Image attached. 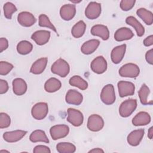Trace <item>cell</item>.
Instances as JSON below:
<instances>
[{"mask_svg":"<svg viewBox=\"0 0 153 153\" xmlns=\"http://www.w3.org/2000/svg\"><path fill=\"white\" fill-rule=\"evenodd\" d=\"M118 93L121 97H124L128 96H132L134 93L135 86L133 83L126 81H120L117 84Z\"/></svg>","mask_w":153,"mask_h":153,"instance_id":"9","label":"cell"},{"mask_svg":"<svg viewBox=\"0 0 153 153\" xmlns=\"http://www.w3.org/2000/svg\"><path fill=\"white\" fill-rule=\"evenodd\" d=\"M100 44V41L98 39H93L85 42L81 47V52L86 55L92 54L94 52Z\"/></svg>","mask_w":153,"mask_h":153,"instance_id":"23","label":"cell"},{"mask_svg":"<svg viewBox=\"0 0 153 153\" xmlns=\"http://www.w3.org/2000/svg\"><path fill=\"white\" fill-rule=\"evenodd\" d=\"M134 0H122L120 2V8L122 10L127 11L130 10L134 5Z\"/></svg>","mask_w":153,"mask_h":153,"instance_id":"38","label":"cell"},{"mask_svg":"<svg viewBox=\"0 0 153 153\" xmlns=\"http://www.w3.org/2000/svg\"><path fill=\"white\" fill-rule=\"evenodd\" d=\"M69 132V127L65 124H57L52 126L50 129V133L54 140L65 137Z\"/></svg>","mask_w":153,"mask_h":153,"instance_id":"6","label":"cell"},{"mask_svg":"<svg viewBox=\"0 0 153 153\" xmlns=\"http://www.w3.org/2000/svg\"><path fill=\"white\" fill-rule=\"evenodd\" d=\"M140 73L139 66L134 63H126L119 69V74L122 77L136 78Z\"/></svg>","mask_w":153,"mask_h":153,"instance_id":"3","label":"cell"},{"mask_svg":"<svg viewBox=\"0 0 153 153\" xmlns=\"http://www.w3.org/2000/svg\"><path fill=\"white\" fill-rule=\"evenodd\" d=\"M88 152H94V153H100V152H102V153H103L104 151L103 149H102L101 148H94V149L89 151Z\"/></svg>","mask_w":153,"mask_h":153,"instance_id":"44","label":"cell"},{"mask_svg":"<svg viewBox=\"0 0 153 153\" xmlns=\"http://www.w3.org/2000/svg\"><path fill=\"white\" fill-rule=\"evenodd\" d=\"M13 90L14 93L17 96L24 94L27 91V84L26 81L20 78H17L13 81Z\"/></svg>","mask_w":153,"mask_h":153,"instance_id":"21","label":"cell"},{"mask_svg":"<svg viewBox=\"0 0 153 153\" xmlns=\"http://www.w3.org/2000/svg\"><path fill=\"white\" fill-rule=\"evenodd\" d=\"M39 26L41 27H45L51 29L56 33H57L55 26L50 22L49 18L44 14H40L39 16Z\"/></svg>","mask_w":153,"mask_h":153,"instance_id":"34","label":"cell"},{"mask_svg":"<svg viewBox=\"0 0 153 153\" xmlns=\"http://www.w3.org/2000/svg\"><path fill=\"white\" fill-rule=\"evenodd\" d=\"M50 38V32L46 30H39L31 35V39L37 45H42L47 44Z\"/></svg>","mask_w":153,"mask_h":153,"instance_id":"12","label":"cell"},{"mask_svg":"<svg viewBox=\"0 0 153 153\" xmlns=\"http://www.w3.org/2000/svg\"><path fill=\"white\" fill-rule=\"evenodd\" d=\"M48 112V106L45 102L36 103L31 109V114L33 118L37 120H43Z\"/></svg>","mask_w":153,"mask_h":153,"instance_id":"5","label":"cell"},{"mask_svg":"<svg viewBox=\"0 0 153 153\" xmlns=\"http://www.w3.org/2000/svg\"><path fill=\"white\" fill-rule=\"evenodd\" d=\"M62 86L61 82L56 78H49L44 84V89L48 93H54L59 90Z\"/></svg>","mask_w":153,"mask_h":153,"instance_id":"26","label":"cell"},{"mask_svg":"<svg viewBox=\"0 0 153 153\" xmlns=\"http://www.w3.org/2000/svg\"><path fill=\"white\" fill-rule=\"evenodd\" d=\"M127 25L132 26L136 30L138 36H142L145 33V28L133 16H128L126 19Z\"/></svg>","mask_w":153,"mask_h":153,"instance_id":"25","label":"cell"},{"mask_svg":"<svg viewBox=\"0 0 153 153\" xmlns=\"http://www.w3.org/2000/svg\"><path fill=\"white\" fill-rule=\"evenodd\" d=\"M115 93L112 84H107L102 88L100 93V99L105 105H110L115 101Z\"/></svg>","mask_w":153,"mask_h":153,"instance_id":"4","label":"cell"},{"mask_svg":"<svg viewBox=\"0 0 153 153\" xmlns=\"http://www.w3.org/2000/svg\"><path fill=\"white\" fill-rule=\"evenodd\" d=\"M136 14L147 25H151L153 23L152 13L145 8H140L136 11Z\"/></svg>","mask_w":153,"mask_h":153,"instance_id":"27","label":"cell"},{"mask_svg":"<svg viewBox=\"0 0 153 153\" xmlns=\"http://www.w3.org/2000/svg\"><path fill=\"white\" fill-rule=\"evenodd\" d=\"M134 33L132 30L126 27H123L118 29L114 33V39L117 41H123L128 40L133 38Z\"/></svg>","mask_w":153,"mask_h":153,"instance_id":"22","label":"cell"},{"mask_svg":"<svg viewBox=\"0 0 153 153\" xmlns=\"http://www.w3.org/2000/svg\"><path fill=\"white\" fill-rule=\"evenodd\" d=\"M145 133L144 129L140 128L132 131L127 136V140L129 145L133 146H136L139 145Z\"/></svg>","mask_w":153,"mask_h":153,"instance_id":"17","label":"cell"},{"mask_svg":"<svg viewBox=\"0 0 153 153\" xmlns=\"http://www.w3.org/2000/svg\"><path fill=\"white\" fill-rule=\"evenodd\" d=\"M26 131L22 130L6 131L3 134V138L4 140L7 142L13 143L22 139L26 134Z\"/></svg>","mask_w":153,"mask_h":153,"instance_id":"16","label":"cell"},{"mask_svg":"<svg viewBox=\"0 0 153 153\" xmlns=\"http://www.w3.org/2000/svg\"><path fill=\"white\" fill-rule=\"evenodd\" d=\"M14 66L12 64L4 61L0 62V75H6L13 69Z\"/></svg>","mask_w":153,"mask_h":153,"instance_id":"36","label":"cell"},{"mask_svg":"<svg viewBox=\"0 0 153 153\" xmlns=\"http://www.w3.org/2000/svg\"><path fill=\"white\" fill-rule=\"evenodd\" d=\"M86 29V24L84 21L78 22L72 28L71 33L75 38H79L83 36Z\"/></svg>","mask_w":153,"mask_h":153,"instance_id":"29","label":"cell"},{"mask_svg":"<svg viewBox=\"0 0 153 153\" xmlns=\"http://www.w3.org/2000/svg\"><path fill=\"white\" fill-rule=\"evenodd\" d=\"M48 62L47 57H42L36 60L32 65L30 72L32 74L38 75L44 72Z\"/></svg>","mask_w":153,"mask_h":153,"instance_id":"24","label":"cell"},{"mask_svg":"<svg viewBox=\"0 0 153 153\" xmlns=\"http://www.w3.org/2000/svg\"><path fill=\"white\" fill-rule=\"evenodd\" d=\"M32 44L30 42L26 40H23L19 42L17 45V52L22 55H26L29 54L32 51Z\"/></svg>","mask_w":153,"mask_h":153,"instance_id":"33","label":"cell"},{"mask_svg":"<svg viewBox=\"0 0 153 153\" xmlns=\"http://www.w3.org/2000/svg\"><path fill=\"white\" fill-rule=\"evenodd\" d=\"M17 21L19 24L24 27H30L36 22L34 16L27 11H22L18 14Z\"/></svg>","mask_w":153,"mask_h":153,"instance_id":"13","label":"cell"},{"mask_svg":"<svg viewBox=\"0 0 153 153\" xmlns=\"http://www.w3.org/2000/svg\"><path fill=\"white\" fill-rule=\"evenodd\" d=\"M102 11L101 4L96 2H90L85 10V15L87 18L94 20L98 18Z\"/></svg>","mask_w":153,"mask_h":153,"instance_id":"10","label":"cell"},{"mask_svg":"<svg viewBox=\"0 0 153 153\" xmlns=\"http://www.w3.org/2000/svg\"><path fill=\"white\" fill-rule=\"evenodd\" d=\"M11 124V118L10 116L4 112L0 114V128H5L10 126Z\"/></svg>","mask_w":153,"mask_h":153,"instance_id":"37","label":"cell"},{"mask_svg":"<svg viewBox=\"0 0 153 153\" xmlns=\"http://www.w3.org/2000/svg\"><path fill=\"white\" fill-rule=\"evenodd\" d=\"M3 10L4 16L8 19H11L13 14L17 10L16 5L10 2H7L4 4Z\"/></svg>","mask_w":153,"mask_h":153,"instance_id":"35","label":"cell"},{"mask_svg":"<svg viewBox=\"0 0 153 153\" xmlns=\"http://www.w3.org/2000/svg\"><path fill=\"white\" fill-rule=\"evenodd\" d=\"M33 152L34 153H50L51 151L48 146L40 145L36 146L34 148Z\"/></svg>","mask_w":153,"mask_h":153,"instance_id":"39","label":"cell"},{"mask_svg":"<svg viewBox=\"0 0 153 153\" xmlns=\"http://www.w3.org/2000/svg\"><path fill=\"white\" fill-rule=\"evenodd\" d=\"M51 71L53 74L65 78L69 73L70 66L66 60L60 58L52 65Z\"/></svg>","mask_w":153,"mask_h":153,"instance_id":"1","label":"cell"},{"mask_svg":"<svg viewBox=\"0 0 153 153\" xmlns=\"http://www.w3.org/2000/svg\"><path fill=\"white\" fill-rule=\"evenodd\" d=\"M145 59L146 62L152 65L153 64V49H151L148 50L145 54Z\"/></svg>","mask_w":153,"mask_h":153,"instance_id":"42","label":"cell"},{"mask_svg":"<svg viewBox=\"0 0 153 153\" xmlns=\"http://www.w3.org/2000/svg\"><path fill=\"white\" fill-rule=\"evenodd\" d=\"M8 47V41L5 38H1L0 39V52L2 53L6 50Z\"/></svg>","mask_w":153,"mask_h":153,"instance_id":"41","label":"cell"},{"mask_svg":"<svg viewBox=\"0 0 153 153\" xmlns=\"http://www.w3.org/2000/svg\"><path fill=\"white\" fill-rule=\"evenodd\" d=\"M76 14V7L74 4H65L60 10V15L62 19L69 21L72 19Z\"/></svg>","mask_w":153,"mask_h":153,"instance_id":"14","label":"cell"},{"mask_svg":"<svg viewBox=\"0 0 153 153\" xmlns=\"http://www.w3.org/2000/svg\"><path fill=\"white\" fill-rule=\"evenodd\" d=\"M67 121L75 127L81 126L84 121V116L82 113L78 109L74 108H68Z\"/></svg>","mask_w":153,"mask_h":153,"instance_id":"7","label":"cell"},{"mask_svg":"<svg viewBox=\"0 0 153 153\" xmlns=\"http://www.w3.org/2000/svg\"><path fill=\"white\" fill-rule=\"evenodd\" d=\"M137 101L134 99H129L121 103L119 108V114L122 117H129L136 109Z\"/></svg>","mask_w":153,"mask_h":153,"instance_id":"2","label":"cell"},{"mask_svg":"<svg viewBox=\"0 0 153 153\" xmlns=\"http://www.w3.org/2000/svg\"><path fill=\"white\" fill-rule=\"evenodd\" d=\"M150 115L144 111H141L137 113L132 120V124L135 126H146L151 122Z\"/></svg>","mask_w":153,"mask_h":153,"instance_id":"20","label":"cell"},{"mask_svg":"<svg viewBox=\"0 0 153 153\" xmlns=\"http://www.w3.org/2000/svg\"><path fill=\"white\" fill-rule=\"evenodd\" d=\"M91 33L94 36L100 37L103 40H107L109 37V31L106 26L96 25L91 29Z\"/></svg>","mask_w":153,"mask_h":153,"instance_id":"19","label":"cell"},{"mask_svg":"<svg viewBox=\"0 0 153 153\" xmlns=\"http://www.w3.org/2000/svg\"><path fill=\"white\" fill-rule=\"evenodd\" d=\"M107 67V62L102 56L96 57L91 62L90 65V68L92 71L97 74H102L104 73L106 71Z\"/></svg>","mask_w":153,"mask_h":153,"instance_id":"11","label":"cell"},{"mask_svg":"<svg viewBox=\"0 0 153 153\" xmlns=\"http://www.w3.org/2000/svg\"><path fill=\"white\" fill-rule=\"evenodd\" d=\"M153 127H151L148 130V137H149V139H152V136H153Z\"/></svg>","mask_w":153,"mask_h":153,"instance_id":"45","label":"cell"},{"mask_svg":"<svg viewBox=\"0 0 153 153\" xmlns=\"http://www.w3.org/2000/svg\"><path fill=\"white\" fill-rule=\"evenodd\" d=\"M149 93L150 90L149 87L145 84H142L140 90L138 91V95L140 99V101L142 105H152V103L149 102L148 100V96L149 95Z\"/></svg>","mask_w":153,"mask_h":153,"instance_id":"31","label":"cell"},{"mask_svg":"<svg viewBox=\"0 0 153 153\" xmlns=\"http://www.w3.org/2000/svg\"><path fill=\"white\" fill-rule=\"evenodd\" d=\"M8 90V84L7 81L4 79H0V94L5 93Z\"/></svg>","mask_w":153,"mask_h":153,"instance_id":"40","label":"cell"},{"mask_svg":"<svg viewBox=\"0 0 153 153\" xmlns=\"http://www.w3.org/2000/svg\"><path fill=\"white\" fill-rule=\"evenodd\" d=\"M126 50V44H124L121 45L114 47L111 53L112 62L115 64H118L123 60Z\"/></svg>","mask_w":153,"mask_h":153,"instance_id":"18","label":"cell"},{"mask_svg":"<svg viewBox=\"0 0 153 153\" xmlns=\"http://www.w3.org/2000/svg\"><path fill=\"white\" fill-rule=\"evenodd\" d=\"M71 85L78 87L81 90H85L88 87L87 82L79 75H74L72 76L69 81Z\"/></svg>","mask_w":153,"mask_h":153,"instance_id":"30","label":"cell"},{"mask_svg":"<svg viewBox=\"0 0 153 153\" xmlns=\"http://www.w3.org/2000/svg\"><path fill=\"white\" fill-rule=\"evenodd\" d=\"M104 126V121L102 117L97 114L91 115L87 121V128L91 131H99Z\"/></svg>","mask_w":153,"mask_h":153,"instance_id":"8","label":"cell"},{"mask_svg":"<svg viewBox=\"0 0 153 153\" xmlns=\"http://www.w3.org/2000/svg\"><path fill=\"white\" fill-rule=\"evenodd\" d=\"M143 45L146 47H149L153 44V35H151L146 37L143 41Z\"/></svg>","mask_w":153,"mask_h":153,"instance_id":"43","label":"cell"},{"mask_svg":"<svg viewBox=\"0 0 153 153\" xmlns=\"http://www.w3.org/2000/svg\"><path fill=\"white\" fill-rule=\"evenodd\" d=\"M73 3H79L80 2H81V1H71Z\"/></svg>","mask_w":153,"mask_h":153,"instance_id":"46","label":"cell"},{"mask_svg":"<svg viewBox=\"0 0 153 153\" xmlns=\"http://www.w3.org/2000/svg\"><path fill=\"white\" fill-rule=\"evenodd\" d=\"M56 149L59 153H73L75 152L76 147L70 142H60L56 145Z\"/></svg>","mask_w":153,"mask_h":153,"instance_id":"32","label":"cell"},{"mask_svg":"<svg viewBox=\"0 0 153 153\" xmlns=\"http://www.w3.org/2000/svg\"><path fill=\"white\" fill-rule=\"evenodd\" d=\"M9 152V151H6V150H1V151H0V152L1 153H2V152Z\"/></svg>","mask_w":153,"mask_h":153,"instance_id":"47","label":"cell"},{"mask_svg":"<svg viewBox=\"0 0 153 153\" xmlns=\"http://www.w3.org/2000/svg\"><path fill=\"white\" fill-rule=\"evenodd\" d=\"M83 100L81 93L76 90L70 89L66 93L65 100L67 103L75 105H79Z\"/></svg>","mask_w":153,"mask_h":153,"instance_id":"15","label":"cell"},{"mask_svg":"<svg viewBox=\"0 0 153 153\" xmlns=\"http://www.w3.org/2000/svg\"><path fill=\"white\" fill-rule=\"evenodd\" d=\"M29 140L33 143L38 142L49 143V139L45 131L42 130H36L32 131L30 135Z\"/></svg>","mask_w":153,"mask_h":153,"instance_id":"28","label":"cell"}]
</instances>
